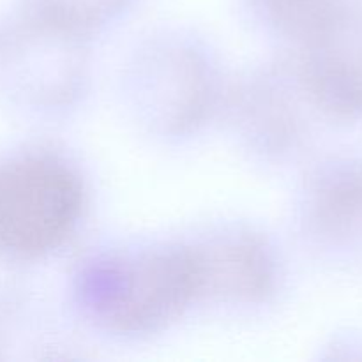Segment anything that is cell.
Here are the masks:
<instances>
[{"mask_svg": "<svg viewBox=\"0 0 362 362\" xmlns=\"http://www.w3.org/2000/svg\"><path fill=\"white\" fill-rule=\"evenodd\" d=\"M269 16L283 34L315 46L338 32V18L327 0H264Z\"/></svg>", "mask_w": 362, "mask_h": 362, "instance_id": "cell-6", "label": "cell"}, {"mask_svg": "<svg viewBox=\"0 0 362 362\" xmlns=\"http://www.w3.org/2000/svg\"><path fill=\"white\" fill-rule=\"evenodd\" d=\"M81 207L80 180L62 163L25 158L0 166V255L34 258L55 250Z\"/></svg>", "mask_w": 362, "mask_h": 362, "instance_id": "cell-2", "label": "cell"}, {"mask_svg": "<svg viewBox=\"0 0 362 362\" xmlns=\"http://www.w3.org/2000/svg\"><path fill=\"white\" fill-rule=\"evenodd\" d=\"M200 297L194 250L166 247L110 260L85 276L83 299L105 327L154 332L177 320Z\"/></svg>", "mask_w": 362, "mask_h": 362, "instance_id": "cell-1", "label": "cell"}, {"mask_svg": "<svg viewBox=\"0 0 362 362\" xmlns=\"http://www.w3.org/2000/svg\"><path fill=\"white\" fill-rule=\"evenodd\" d=\"M362 216V168L336 170L315 189L313 218L324 232L341 233Z\"/></svg>", "mask_w": 362, "mask_h": 362, "instance_id": "cell-5", "label": "cell"}, {"mask_svg": "<svg viewBox=\"0 0 362 362\" xmlns=\"http://www.w3.org/2000/svg\"><path fill=\"white\" fill-rule=\"evenodd\" d=\"M120 4L122 0H46V16L60 27L76 30L106 20Z\"/></svg>", "mask_w": 362, "mask_h": 362, "instance_id": "cell-7", "label": "cell"}, {"mask_svg": "<svg viewBox=\"0 0 362 362\" xmlns=\"http://www.w3.org/2000/svg\"><path fill=\"white\" fill-rule=\"evenodd\" d=\"M303 83L320 108L339 119L362 117V69L329 45L311 46Z\"/></svg>", "mask_w": 362, "mask_h": 362, "instance_id": "cell-4", "label": "cell"}, {"mask_svg": "<svg viewBox=\"0 0 362 362\" xmlns=\"http://www.w3.org/2000/svg\"><path fill=\"white\" fill-rule=\"evenodd\" d=\"M200 271V297L255 303L274 285V262L264 244L251 235L225 237L194 247Z\"/></svg>", "mask_w": 362, "mask_h": 362, "instance_id": "cell-3", "label": "cell"}]
</instances>
